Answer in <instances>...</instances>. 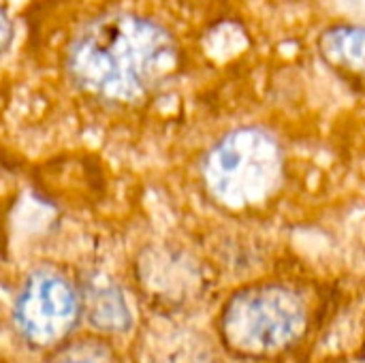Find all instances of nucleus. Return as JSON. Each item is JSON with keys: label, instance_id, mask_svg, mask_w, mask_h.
I'll return each mask as SVG.
<instances>
[{"label": "nucleus", "instance_id": "1", "mask_svg": "<svg viewBox=\"0 0 365 363\" xmlns=\"http://www.w3.org/2000/svg\"><path fill=\"white\" fill-rule=\"evenodd\" d=\"M175 36L156 19L109 11L86 21L68 41L64 66L86 94L118 105L150 96L178 68Z\"/></svg>", "mask_w": 365, "mask_h": 363}, {"label": "nucleus", "instance_id": "2", "mask_svg": "<svg viewBox=\"0 0 365 363\" xmlns=\"http://www.w3.org/2000/svg\"><path fill=\"white\" fill-rule=\"evenodd\" d=\"M308 325V308L287 285L261 282L240 289L222 308L220 336L242 357H265L293 344Z\"/></svg>", "mask_w": 365, "mask_h": 363}, {"label": "nucleus", "instance_id": "3", "mask_svg": "<svg viewBox=\"0 0 365 363\" xmlns=\"http://www.w3.org/2000/svg\"><path fill=\"white\" fill-rule=\"evenodd\" d=\"M282 175V150L276 137L257 126L227 133L205 156L203 180L210 193L231 208L267 199Z\"/></svg>", "mask_w": 365, "mask_h": 363}, {"label": "nucleus", "instance_id": "4", "mask_svg": "<svg viewBox=\"0 0 365 363\" xmlns=\"http://www.w3.org/2000/svg\"><path fill=\"white\" fill-rule=\"evenodd\" d=\"M81 295L73 280L51 267L34 270L15 297L13 319L26 342L38 349L62 342L81 315Z\"/></svg>", "mask_w": 365, "mask_h": 363}, {"label": "nucleus", "instance_id": "5", "mask_svg": "<svg viewBox=\"0 0 365 363\" xmlns=\"http://www.w3.org/2000/svg\"><path fill=\"white\" fill-rule=\"evenodd\" d=\"M319 49L329 64L365 77V26L340 24L327 28L319 39Z\"/></svg>", "mask_w": 365, "mask_h": 363}, {"label": "nucleus", "instance_id": "6", "mask_svg": "<svg viewBox=\"0 0 365 363\" xmlns=\"http://www.w3.org/2000/svg\"><path fill=\"white\" fill-rule=\"evenodd\" d=\"M88 319L94 327L103 332H124L133 323L122 291L111 285H105L90 293Z\"/></svg>", "mask_w": 365, "mask_h": 363}, {"label": "nucleus", "instance_id": "7", "mask_svg": "<svg viewBox=\"0 0 365 363\" xmlns=\"http://www.w3.org/2000/svg\"><path fill=\"white\" fill-rule=\"evenodd\" d=\"M49 363H118L113 351L98 340H79L62 347Z\"/></svg>", "mask_w": 365, "mask_h": 363}, {"label": "nucleus", "instance_id": "8", "mask_svg": "<svg viewBox=\"0 0 365 363\" xmlns=\"http://www.w3.org/2000/svg\"><path fill=\"white\" fill-rule=\"evenodd\" d=\"M11 45V21H9V13L2 11V49L6 51Z\"/></svg>", "mask_w": 365, "mask_h": 363}]
</instances>
